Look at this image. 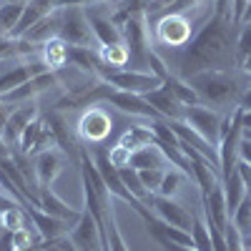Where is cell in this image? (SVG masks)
I'll return each instance as SVG.
<instances>
[{
  "mask_svg": "<svg viewBox=\"0 0 251 251\" xmlns=\"http://www.w3.org/2000/svg\"><path fill=\"white\" fill-rule=\"evenodd\" d=\"M236 171H239V176H241V181H244V186H246V191L251 194V166L249 163H236Z\"/></svg>",
  "mask_w": 251,
  "mask_h": 251,
  "instance_id": "42",
  "label": "cell"
},
{
  "mask_svg": "<svg viewBox=\"0 0 251 251\" xmlns=\"http://www.w3.org/2000/svg\"><path fill=\"white\" fill-rule=\"evenodd\" d=\"M251 55V23H241L236 33V66Z\"/></svg>",
  "mask_w": 251,
  "mask_h": 251,
  "instance_id": "34",
  "label": "cell"
},
{
  "mask_svg": "<svg viewBox=\"0 0 251 251\" xmlns=\"http://www.w3.org/2000/svg\"><path fill=\"white\" fill-rule=\"evenodd\" d=\"M244 241H246V249L251 251V234H249V236H244Z\"/></svg>",
  "mask_w": 251,
  "mask_h": 251,
  "instance_id": "50",
  "label": "cell"
},
{
  "mask_svg": "<svg viewBox=\"0 0 251 251\" xmlns=\"http://www.w3.org/2000/svg\"><path fill=\"white\" fill-rule=\"evenodd\" d=\"M239 161L251 166V141H249V138H244L241 146H239Z\"/></svg>",
  "mask_w": 251,
  "mask_h": 251,
  "instance_id": "43",
  "label": "cell"
},
{
  "mask_svg": "<svg viewBox=\"0 0 251 251\" xmlns=\"http://www.w3.org/2000/svg\"><path fill=\"white\" fill-rule=\"evenodd\" d=\"M23 10H25V3H20V0H5L3 3V8H0V28H3L5 35L15 30V25L23 18Z\"/></svg>",
  "mask_w": 251,
  "mask_h": 251,
  "instance_id": "27",
  "label": "cell"
},
{
  "mask_svg": "<svg viewBox=\"0 0 251 251\" xmlns=\"http://www.w3.org/2000/svg\"><path fill=\"white\" fill-rule=\"evenodd\" d=\"M58 33H60V10H53V13L40 18L23 38L30 40V43H35V46H43V43H48V40L58 38Z\"/></svg>",
  "mask_w": 251,
  "mask_h": 251,
  "instance_id": "19",
  "label": "cell"
},
{
  "mask_svg": "<svg viewBox=\"0 0 251 251\" xmlns=\"http://www.w3.org/2000/svg\"><path fill=\"white\" fill-rule=\"evenodd\" d=\"M10 113H13V108L8 106L3 98H0V136L5 133V126H8V121H10Z\"/></svg>",
  "mask_w": 251,
  "mask_h": 251,
  "instance_id": "41",
  "label": "cell"
},
{
  "mask_svg": "<svg viewBox=\"0 0 251 251\" xmlns=\"http://www.w3.org/2000/svg\"><path fill=\"white\" fill-rule=\"evenodd\" d=\"M221 183H224V194H226V203H228V214L234 216L236 206L244 201V196H246L249 191H246V186H244V181H241L239 171H231L228 176H224V178H221Z\"/></svg>",
  "mask_w": 251,
  "mask_h": 251,
  "instance_id": "26",
  "label": "cell"
},
{
  "mask_svg": "<svg viewBox=\"0 0 251 251\" xmlns=\"http://www.w3.org/2000/svg\"><path fill=\"white\" fill-rule=\"evenodd\" d=\"M28 80H30V73H28L25 60H15L13 66L0 71V98L10 91H15L18 86H23V83H28Z\"/></svg>",
  "mask_w": 251,
  "mask_h": 251,
  "instance_id": "23",
  "label": "cell"
},
{
  "mask_svg": "<svg viewBox=\"0 0 251 251\" xmlns=\"http://www.w3.org/2000/svg\"><path fill=\"white\" fill-rule=\"evenodd\" d=\"M108 3H121V0H55V8H98V5H108Z\"/></svg>",
  "mask_w": 251,
  "mask_h": 251,
  "instance_id": "39",
  "label": "cell"
},
{
  "mask_svg": "<svg viewBox=\"0 0 251 251\" xmlns=\"http://www.w3.org/2000/svg\"><path fill=\"white\" fill-rule=\"evenodd\" d=\"M196 20L186 13H169L163 10L158 15V20L153 23V40L163 48L171 50H183L191 38L196 35Z\"/></svg>",
  "mask_w": 251,
  "mask_h": 251,
  "instance_id": "3",
  "label": "cell"
},
{
  "mask_svg": "<svg viewBox=\"0 0 251 251\" xmlns=\"http://www.w3.org/2000/svg\"><path fill=\"white\" fill-rule=\"evenodd\" d=\"M3 231H5V226H3V219H0V236H3Z\"/></svg>",
  "mask_w": 251,
  "mask_h": 251,
  "instance_id": "51",
  "label": "cell"
},
{
  "mask_svg": "<svg viewBox=\"0 0 251 251\" xmlns=\"http://www.w3.org/2000/svg\"><path fill=\"white\" fill-rule=\"evenodd\" d=\"M0 251H15V246H13V231H3V236H0Z\"/></svg>",
  "mask_w": 251,
  "mask_h": 251,
  "instance_id": "44",
  "label": "cell"
},
{
  "mask_svg": "<svg viewBox=\"0 0 251 251\" xmlns=\"http://www.w3.org/2000/svg\"><path fill=\"white\" fill-rule=\"evenodd\" d=\"M131 166L136 171H143V169H169V161H166V156H163V151L158 149V146L151 143V146H143V149L133 151Z\"/></svg>",
  "mask_w": 251,
  "mask_h": 251,
  "instance_id": "22",
  "label": "cell"
},
{
  "mask_svg": "<svg viewBox=\"0 0 251 251\" xmlns=\"http://www.w3.org/2000/svg\"><path fill=\"white\" fill-rule=\"evenodd\" d=\"M239 113H241V126H244V133H249V131H251V111H241V108H239Z\"/></svg>",
  "mask_w": 251,
  "mask_h": 251,
  "instance_id": "46",
  "label": "cell"
},
{
  "mask_svg": "<svg viewBox=\"0 0 251 251\" xmlns=\"http://www.w3.org/2000/svg\"><path fill=\"white\" fill-rule=\"evenodd\" d=\"M0 38H5V33H3V28H0Z\"/></svg>",
  "mask_w": 251,
  "mask_h": 251,
  "instance_id": "52",
  "label": "cell"
},
{
  "mask_svg": "<svg viewBox=\"0 0 251 251\" xmlns=\"http://www.w3.org/2000/svg\"><path fill=\"white\" fill-rule=\"evenodd\" d=\"M146 206L156 214V219H161L163 224H171V226H178V228H186L191 231V226L196 221V216L188 211V208L178 201V199H166V196H158V194H151Z\"/></svg>",
  "mask_w": 251,
  "mask_h": 251,
  "instance_id": "8",
  "label": "cell"
},
{
  "mask_svg": "<svg viewBox=\"0 0 251 251\" xmlns=\"http://www.w3.org/2000/svg\"><path fill=\"white\" fill-rule=\"evenodd\" d=\"M38 196H40V203H38L40 211H46V214H50V216H55V219H60V221H68L71 226L78 224V219H80V214H83V208H80V211H78V208H71L58 194H53L50 186H40Z\"/></svg>",
  "mask_w": 251,
  "mask_h": 251,
  "instance_id": "14",
  "label": "cell"
},
{
  "mask_svg": "<svg viewBox=\"0 0 251 251\" xmlns=\"http://www.w3.org/2000/svg\"><path fill=\"white\" fill-rule=\"evenodd\" d=\"M166 251H196V249H188V246H176V244H169V241H166V244H161Z\"/></svg>",
  "mask_w": 251,
  "mask_h": 251,
  "instance_id": "49",
  "label": "cell"
},
{
  "mask_svg": "<svg viewBox=\"0 0 251 251\" xmlns=\"http://www.w3.org/2000/svg\"><path fill=\"white\" fill-rule=\"evenodd\" d=\"M231 221H234V226L239 228V231H241L244 236H249V234H251V194H246V196H244V201L236 206V211H234Z\"/></svg>",
  "mask_w": 251,
  "mask_h": 251,
  "instance_id": "33",
  "label": "cell"
},
{
  "mask_svg": "<svg viewBox=\"0 0 251 251\" xmlns=\"http://www.w3.org/2000/svg\"><path fill=\"white\" fill-rule=\"evenodd\" d=\"M10 151H13V149L8 146V141H5L3 136H0V161H3V158H8V156H10Z\"/></svg>",
  "mask_w": 251,
  "mask_h": 251,
  "instance_id": "47",
  "label": "cell"
},
{
  "mask_svg": "<svg viewBox=\"0 0 251 251\" xmlns=\"http://www.w3.org/2000/svg\"><path fill=\"white\" fill-rule=\"evenodd\" d=\"M239 71H241V73H244V75H246V78L251 80V55H249V58H246V60L241 63V66H239Z\"/></svg>",
  "mask_w": 251,
  "mask_h": 251,
  "instance_id": "48",
  "label": "cell"
},
{
  "mask_svg": "<svg viewBox=\"0 0 251 251\" xmlns=\"http://www.w3.org/2000/svg\"><path fill=\"white\" fill-rule=\"evenodd\" d=\"M40 60L48 66V71H63L68 66V43L60 38H53L40 46Z\"/></svg>",
  "mask_w": 251,
  "mask_h": 251,
  "instance_id": "20",
  "label": "cell"
},
{
  "mask_svg": "<svg viewBox=\"0 0 251 251\" xmlns=\"http://www.w3.org/2000/svg\"><path fill=\"white\" fill-rule=\"evenodd\" d=\"M138 176H141V181L146 186V191L158 194V186H161V181L166 176V169H143V171H138Z\"/></svg>",
  "mask_w": 251,
  "mask_h": 251,
  "instance_id": "37",
  "label": "cell"
},
{
  "mask_svg": "<svg viewBox=\"0 0 251 251\" xmlns=\"http://www.w3.org/2000/svg\"><path fill=\"white\" fill-rule=\"evenodd\" d=\"M118 143L126 146V149H131V151H138V149H143V146L156 143V133L151 128V123H133L121 133Z\"/></svg>",
  "mask_w": 251,
  "mask_h": 251,
  "instance_id": "21",
  "label": "cell"
},
{
  "mask_svg": "<svg viewBox=\"0 0 251 251\" xmlns=\"http://www.w3.org/2000/svg\"><path fill=\"white\" fill-rule=\"evenodd\" d=\"M236 25L226 18H208L196 30L183 50L178 53V60L174 63L171 73L178 78H191L203 71H234L236 66Z\"/></svg>",
  "mask_w": 251,
  "mask_h": 251,
  "instance_id": "1",
  "label": "cell"
},
{
  "mask_svg": "<svg viewBox=\"0 0 251 251\" xmlns=\"http://www.w3.org/2000/svg\"><path fill=\"white\" fill-rule=\"evenodd\" d=\"M43 128H46V121H43V116H38L35 121H30V123L25 126V131L20 133V138H18V143H15V149L30 156L33 146H35V141L40 138V133H43Z\"/></svg>",
  "mask_w": 251,
  "mask_h": 251,
  "instance_id": "28",
  "label": "cell"
},
{
  "mask_svg": "<svg viewBox=\"0 0 251 251\" xmlns=\"http://www.w3.org/2000/svg\"><path fill=\"white\" fill-rule=\"evenodd\" d=\"M231 5H234V0H214V15L231 20ZM231 23H234V20H231Z\"/></svg>",
  "mask_w": 251,
  "mask_h": 251,
  "instance_id": "40",
  "label": "cell"
},
{
  "mask_svg": "<svg viewBox=\"0 0 251 251\" xmlns=\"http://www.w3.org/2000/svg\"><path fill=\"white\" fill-rule=\"evenodd\" d=\"M108 251H131L128 246H126V239L121 234V228H118V221H116V214H113V208L108 211Z\"/></svg>",
  "mask_w": 251,
  "mask_h": 251,
  "instance_id": "35",
  "label": "cell"
},
{
  "mask_svg": "<svg viewBox=\"0 0 251 251\" xmlns=\"http://www.w3.org/2000/svg\"><path fill=\"white\" fill-rule=\"evenodd\" d=\"M224 236H226V244H228V251H249L246 249V241H244V234L234 226V221H228L226 228H224Z\"/></svg>",
  "mask_w": 251,
  "mask_h": 251,
  "instance_id": "38",
  "label": "cell"
},
{
  "mask_svg": "<svg viewBox=\"0 0 251 251\" xmlns=\"http://www.w3.org/2000/svg\"><path fill=\"white\" fill-rule=\"evenodd\" d=\"M0 194H3V186H0ZM3 196H5V194H3Z\"/></svg>",
  "mask_w": 251,
  "mask_h": 251,
  "instance_id": "53",
  "label": "cell"
},
{
  "mask_svg": "<svg viewBox=\"0 0 251 251\" xmlns=\"http://www.w3.org/2000/svg\"><path fill=\"white\" fill-rule=\"evenodd\" d=\"M25 211H28L33 226H35V231L40 234V239L48 241V244H55L60 239H66L73 231V226L68 221H60V219H55V216H50L46 211H40V208H35V206H25Z\"/></svg>",
  "mask_w": 251,
  "mask_h": 251,
  "instance_id": "13",
  "label": "cell"
},
{
  "mask_svg": "<svg viewBox=\"0 0 251 251\" xmlns=\"http://www.w3.org/2000/svg\"><path fill=\"white\" fill-rule=\"evenodd\" d=\"M68 66L88 73V75H98L103 68V60L98 55V48H86V46H68Z\"/></svg>",
  "mask_w": 251,
  "mask_h": 251,
  "instance_id": "18",
  "label": "cell"
},
{
  "mask_svg": "<svg viewBox=\"0 0 251 251\" xmlns=\"http://www.w3.org/2000/svg\"><path fill=\"white\" fill-rule=\"evenodd\" d=\"M0 219H3V226L8 231H18L20 226L28 224V211H25V206L15 203V206L5 208V211H0Z\"/></svg>",
  "mask_w": 251,
  "mask_h": 251,
  "instance_id": "32",
  "label": "cell"
},
{
  "mask_svg": "<svg viewBox=\"0 0 251 251\" xmlns=\"http://www.w3.org/2000/svg\"><path fill=\"white\" fill-rule=\"evenodd\" d=\"M163 86L174 93V98L181 103V106H199L201 103L196 91L191 88V83H188L186 78H178L176 73H169V78L163 80Z\"/></svg>",
  "mask_w": 251,
  "mask_h": 251,
  "instance_id": "24",
  "label": "cell"
},
{
  "mask_svg": "<svg viewBox=\"0 0 251 251\" xmlns=\"http://www.w3.org/2000/svg\"><path fill=\"white\" fill-rule=\"evenodd\" d=\"M60 40L68 46H86V48H98L86 8H60Z\"/></svg>",
  "mask_w": 251,
  "mask_h": 251,
  "instance_id": "5",
  "label": "cell"
},
{
  "mask_svg": "<svg viewBox=\"0 0 251 251\" xmlns=\"http://www.w3.org/2000/svg\"><path fill=\"white\" fill-rule=\"evenodd\" d=\"M183 178H188L183 171H178V169H166V176H163V181H161V186H158V196H166V199H176L178 196V191H181V186H183Z\"/></svg>",
  "mask_w": 251,
  "mask_h": 251,
  "instance_id": "29",
  "label": "cell"
},
{
  "mask_svg": "<svg viewBox=\"0 0 251 251\" xmlns=\"http://www.w3.org/2000/svg\"><path fill=\"white\" fill-rule=\"evenodd\" d=\"M121 178H123V183H126V188L138 199V201H149V191H146V186H143V181H141V176H138V171L133 169V166H128V169H121Z\"/></svg>",
  "mask_w": 251,
  "mask_h": 251,
  "instance_id": "31",
  "label": "cell"
},
{
  "mask_svg": "<svg viewBox=\"0 0 251 251\" xmlns=\"http://www.w3.org/2000/svg\"><path fill=\"white\" fill-rule=\"evenodd\" d=\"M68 239L78 251H108V244L103 239L98 221L86 211V208H83V214H80L78 224L73 226V231L68 234Z\"/></svg>",
  "mask_w": 251,
  "mask_h": 251,
  "instance_id": "9",
  "label": "cell"
},
{
  "mask_svg": "<svg viewBox=\"0 0 251 251\" xmlns=\"http://www.w3.org/2000/svg\"><path fill=\"white\" fill-rule=\"evenodd\" d=\"M143 98L158 111L161 118H166V121H181L183 118V108L186 106H181V103L174 98V93L166 88V86H161V88H156L151 93H146Z\"/></svg>",
  "mask_w": 251,
  "mask_h": 251,
  "instance_id": "17",
  "label": "cell"
},
{
  "mask_svg": "<svg viewBox=\"0 0 251 251\" xmlns=\"http://www.w3.org/2000/svg\"><path fill=\"white\" fill-rule=\"evenodd\" d=\"M196 91L201 106H208L219 113H231L239 108V100L249 86V78L234 68V71H203L191 78H186Z\"/></svg>",
  "mask_w": 251,
  "mask_h": 251,
  "instance_id": "2",
  "label": "cell"
},
{
  "mask_svg": "<svg viewBox=\"0 0 251 251\" xmlns=\"http://www.w3.org/2000/svg\"><path fill=\"white\" fill-rule=\"evenodd\" d=\"M186 126H191V128L206 138L211 146L219 149V138H221V121H224V113L208 108V106H186L183 108V118H181Z\"/></svg>",
  "mask_w": 251,
  "mask_h": 251,
  "instance_id": "7",
  "label": "cell"
},
{
  "mask_svg": "<svg viewBox=\"0 0 251 251\" xmlns=\"http://www.w3.org/2000/svg\"><path fill=\"white\" fill-rule=\"evenodd\" d=\"M239 108H241V111H251V83L246 86V91H244V96H241V100H239Z\"/></svg>",
  "mask_w": 251,
  "mask_h": 251,
  "instance_id": "45",
  "label": "cell"
},
{
  "mask_svg": "<svg viewBox=\"0 0 251 251\" xmlns=\"http://www.w3.org/2000/svg\"><path fill=\"white\" fill-rule=\"evenodd\" d=\"M98 55L103 60V66L113 68V71H123V68H128V63H131V53H128V48H126V43L100 46L98 48Z\"/></svg>",
  "mask_w": 251,
  "mask_h": 251,
  "instance_id": "25",
  "label": "cell"
},
{
  "mask_svg": "<svg viewBox=\"0 0 251 251\" xmlns=\"http://www.w3.org/2000/svg\"><path fill=\"white\" fill-rule=\"evenodd\" d=\"M108 106H113L118 113L123 116H133V118H146V121H158V111L151 106L149 100L138 93H128V91H111L106 98Z\"/></svg>",
  "mask_w": 251,
  "mask_h": 251,
  "instance_id": "10",
  "label": "cell"
},
{
  "mask_svg": "<svg viewBox=\"0 0 251 251\" xmlns=\"http://www.w3.org/2000/svg\"><path fill=\"white\" fill-rule=\"evenodd\" d=\"M68 156L63 153L58 146L53 149H46L33 156V169H35V181L38 186H53V181L60 176L63 166H66Z\"/></svg>",
  "mask_w": 251,
  "mask_h": 251,
  "instance_id": "12",
  "label": "cell"
},
{
  "mask_svg": "<svg viewBox=\"0 0 251 251\" xmlns=\"http://www.w3.org/2000/svg\"><path fill=\"white\" fill-rule=\"evenodd\" d=\"M191 236H194V249L196 251H214V241H211V228H208L206 219L196 216L194 226H191Z\"/></svg>",
  "mask_w": 251,
  "mask_h": 251,
  "instance_id": "30",
  "label": "cell"
},
{
  "mask_svg": "<svg viewBox=\"0 0 251 251\" xmlns=\"http://www.w3.org/2000/svg\"><path fill=\"white\" fill-rule=\"evenodd\" d=\"M38 116H40V106H38V100H30V103H23V106H15V108H13L10 121H8V126H5V133H3V138L8 141L10 149L18 143L20 133L25 131V126H28L30 121H35Z\"/></svg>",
  "mask_w": 251,
  "mask_h": 251,
  "instance_id": "15",
  "label": "cell"
},
{
  "mask_svg": "<svg viewBox=\"0 0 251 251\" xmlns=\"http://www.w3.org/2000/svg\"><path fill=\"white\" fill-rule=\"evenodd\" d=\"M131 158H133V151L126 149V146H121V143H113L111 149H108V161H111V166H116L118 171L121 169H128Z\"/></svg>",
  "mask_w": 251,
  "mask_h": 251,
  "instance_id": "36",
  "label": "cell"
},
{
  "mask_svg": "<svg viewBox=\"0 0 251 251\" xmlns=\"http://www.w3.org/2000/svg\"><path fill=\"white\" fill-rule=\"evenodd\" d=\"M98 78L106 80L113 91H128V93H138V96H146V93H151V91L163 86V80L156 73H151V71H131V68L113 71V68L103 66Z\"/></svg>",
  "mask_w": 251,
  "mask_h": 251,
  "instance_id": "4",
  "label": "cell"
},
{
  "mask_svg": "<svg viewBox=\"0 0 251 251\" xmlns=\"http://www.w3.org/2000/svg\"><path fill=\"white\" fill-rule=\"evenodd\" d=\"M203 206V219L208 224H214L219 228H226V224L231 221V214H228V203H226V194H224V183L214 186L211 194L206 199H201Z\"/></svg>",
  "mask_w": 251,
  "mask_h": 251,
  "instance_id": "16",
  "label": "cell"
},
{
  "mask_svg": "<svg viewBox=\"0 0 251 251\" xmlns=\"http://www.w3.org/2000/svg\"><path fill=\"white\" fill-rule=\"evenodd\" d=\"M113 131V118L103 106H91L80 113L75 123V136L78 141L86 143H103Z\"/></svg>",
  "mask_w": 251,
  "mask_h": 251,
  "instance_id": "6",
  "label": "cell"
},
{
  "mask_svg": "<svg viewBox=\"0 0 251 251\" xmlns=\"http://www.w3.org/2000/svg\"><path fill=\"white\" fill-rule=\"evenodd\" d=\"M88 23H91V30H93V38L98 48L100 46H116V43H123V33L121 28L116 25L113 15L106 10V5H98V8H88Z\"/></svg>",
  "mask_w": 251,
  "mask_h": 251,
  "instance_id": "11",
  "label": "cell"
}]
</instances>
